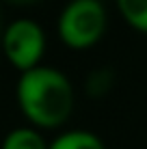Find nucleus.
<instances>
[{
    "label": "nucleus",
    "mask_w": 147,
    "mask_h": 149,
    "mask_svg": "<svg viewBox=\"0 0 147 149\" xmlns=\"http://www.w3.org/2000/svg\"><path fill=\"white\" fill-rule=\"evenodd\" d=\"M17 102L35 125L56 127L67 121L74 110V89L63 71L39 65L22 74Z\"/></svg>",
    "instance_id": "obj_1"
},
{
    "label": "nucleus",
    "mask_w": 147,
    "mask_h": 149,
    "mask_svg": "<svg viewBox=\"0 0 147 149\" xmlns=\"http://www.w3.org/2000/svg\"><path fill=\"white\" fill-rule=\"evenodd\" d=\"M106 30V11L100 0H72L59 17V35L74 50L91 48Z\"/></svg>",
    "instance_id": "obj_2"
},
{
    "label": "nucleus",
    "mask_w": 147,
    "mask_h": 149,
    "mask_svg": "<svg viewBox=\"0 0 147 149\" xmlns=\"http://www.w3.org/2000/svg\"><path fill=\"white\" fill-rule=\"evenodd\" d=\"M2 48L7 58L20 71H30L39 67V61L45 50L43 28L35 19H15L2 33Z\"/></svg>",
    "instance_id": "obj_3"
},
{
    "label": "nucleus",
    "mask_w": 147,
    "mask_h": 149,
    "mask_svg": "<svg viewBox=\"0 0 147 149\" xmlns=\"http://www.w3.org/2000/svg\"><path fill=\"white\" fill-rule=\"evenodd\" d=\"M48 149H106V147L93 132L74 130L67 134H61L52 145H48Z\"/></svg>",
    "instance_id": "obj_4"
},
{
    "label": "nucleus",
    "mask_w": 147,
    "mask_h": 149,
    "mask_svg": "<svg viewBox=\"0 0 147 149\" xmlns=\"http://www.w3.org/2000/svg\"><path fill=\"white\" fill-rule=\"evenodd\" d=\"M2 149H48L43 136L30 127H15L2 141Z\"/></svg>",
    "instance_id": "obj_5"
},
{
    "label": "nucleus",
    "mask_w": 147,
    "mask_h": 149,
    "mask_svg": "<svg viewBox=\"0 0 147 149\" xmlns=\"http://www.w3.org/2000/svg\"><path fill=\"white\" fill-rule=\"evenodd\" d=\"M117 7L130 26L147 33V0H117Z\"/></svg>",
    "instance_id": "obj_6"
},
{
    "label": "nucleus",
    "mask_w": 147,
    "mask_h": 149,
    "mask_svg": "<svg viewBox=\"0 0 147 149\" xmlns=\"http://www.w3.org/2000/svg\"><path fill=\"white\" fill-rule=\"evenodd\" d=\"M9 2H15V4H28V2H35V0H9Z\"/></svg>",
    "instance_id": "obj_7"
},
{
    "label": "nucleus",
    "mask_w": 147,
    "mask_h": 149,
    "mask_svg": "<svg viewBox=\"0 0 147 149\" xmlns=\"http://www.w3.org/2000/svg\"><path fill=\"white\" fill-rule=\"evenodd\" d=\"M2 33H4L2 30V13H0V39H2Z\"/></svg>",
    "instance_id": "obj_8"
}]
</instances>
